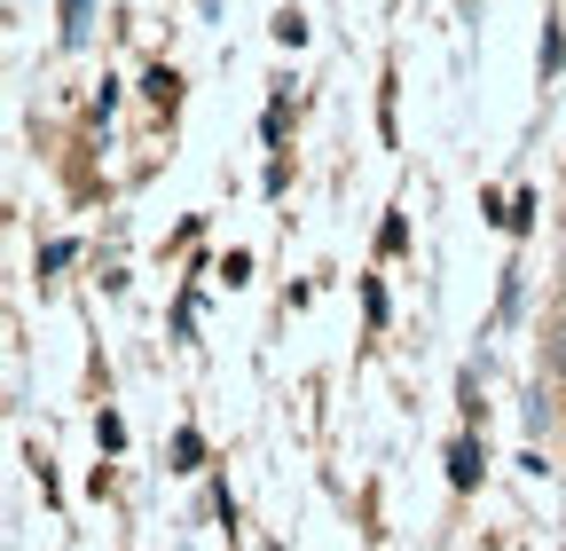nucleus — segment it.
<instances>
[{"label":"nucleus","instance_id":"f03ea898","mask_svg":"<svg viewBox=\"0 0 566 551\" xmlns=\"http://www.w3.org/2000/svg\"><path fill=\"white\" fill-rule=\"evenodd\" d=\"M80 17H87V0H71V32H80Z\"/></svg>","mask_w":566,"mask_h":551},{"label":"nucleus","instance_id":"f257e3e1","mask_svg":"<svg viewBox=\"0 0 566 551\" xmlns=\"http://www.w3.org/2000/svg\"><path fill=\"white\" fill-rule=\"evenodd\" d=\"M551 363H558V371H566V331H551Z\"/></svg>","mask_w":566,"mask_h":551}]
</instances>
